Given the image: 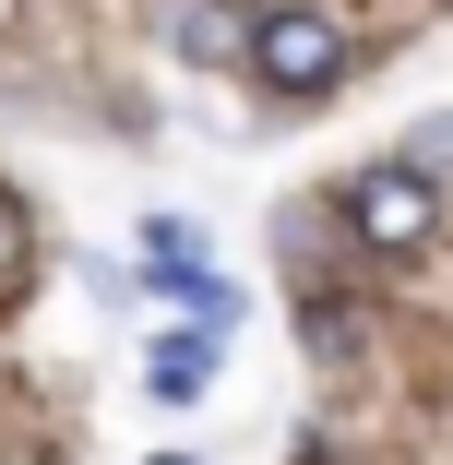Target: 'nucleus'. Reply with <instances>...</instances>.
<instances>
[{
    "label": "nucleus",
    "instance_id": "1",
    "mask_svg": "<svg viewBox=\"0 0 453 465\" xmlns=\"http://www.w3.org/2000/svg\"><path fill=\"white\" fill-rule=\"evenodd\" d=\"M346 227H358V251H382V262H418V251L441 239V179H429L418 155H382V167H358V179H346Z\"/></svg>",
    "mask_w": 453,
    "mask_h": 465
},
{
    "label": "nucleus",
    "instance_id": "2",
    "mask_svg": "<svg viewBox=\"0 0 453 465\" xmlns=\"http://www.w3.org/2000/svg\"><path fill=\"white\" fill-rule=\"evenodd\" d=\"M251 72L275 84L287 108H310V96H334V84H346V25L310 13V0H287V13H251Z\"/></svg>",
    "mask_w": 453,
    "mask_h": 465
},
{
    "label": "nucleus",
    "instance_id": "3",
    "mask_svg": "<svg viewBox=\"0 0 453 465\" xmlns=\"http://www.w3.org/2000/svg\"><path fill=\"white\" fill-rule=\"evenodd\" d=\"M179 60H251V25H239V0H179L167 13Z\"/></svg>",
    "mask_w": 453,
    "mask_h": 465
},
{
    "label": "nucleus",
    "instance_id": "4",
    "mask_svg": "<svg viewBox=\"0 0 453 465\" xmlns=\"http://www.w3.org/2000/svg\"><path fill=\"white\" fill-rule=\"evenodd\" d=\"M143 382H155L167 406H192V394L215 382V322H203V334H167V346H155V370H143Z\"/></svg>",
    "mask_w": 453,
    "mask_h": 465
},
{
    "label": "nucleus",
    "instance_id": "5",
    "mask_svg": "<svg viewBox=\"0 0 453 465\" xmlns=\"http://www.w3.org/2000/svg\"><path fill=\"white\" fill-rule=\"evenodd\" d=\"M25 274H36V215H25V192H13V179H0V299H13Z\"/></svg>",
    "mask_w": 453,
    "mask_h": 465
}]
</instances>
